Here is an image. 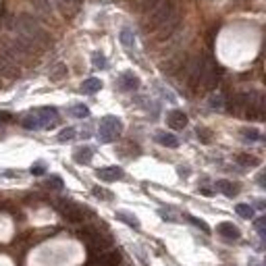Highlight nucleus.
<instances>
[{
    "mask_svg": "<svg viewBox=\"0 0 266 266\" xmlns=\"http://www.w3.org/2000/svg\"><path fill=\"white\" fill-rule=\"evenodd\" d=\"M96 175H98L100 181L113 183V181H119V179H123V171L119 167H104V169H98Z\"/></svg>",
    "mask_w": 266,
    "mask_h": 266,
    "instance_id": "obj_9",
    "label": "nucleus"
},
{
    "mask_svg": "<svg viewBox=\"0 0 266 266\" xmlns=\"http://www.w3.org/2000/svg\"><path fill=\"white\" fill-rule=\"evenodd\" d=\"M21 125L25 129H29V131H38V129H42V125H40V121H38V116L34 114V113H29V114H25L21 119Z\"/></svg>",
    "mask_w": 266,
    "mask_h": 266,
    "instance_id": "obj_18",
    "label": "nucleus"
},
{
    "mask_svg": "<svg viewBox=\"0 0 266 266\" xmlns=\"http://www.w3.org/2000/svg\"><path fill=\"white\" fill-rule=\"evenodd\" d=\"M92 156H94V150L88 146H83V148H77V150L73 152V158L75 162H79V164H88L92 160Z\"/></svg>",
    "mask_w": 266,
    "mask_h": 266,
    "instance_id": "obj_16",
    "label": "nucleus"
},
{
    "mask_svg": "<svg viewBox=\"0 0 266 266\" xmlns=\"http://www.w3.org/2000/svg\"><path fill=\"white\" fill-rule=\"evenodd\" d=\"M52 2L57 4L65 15H75L77 9H79V4H81V0H52Z\"/></svg>",
    "mask_w": 266,
    "mask_h": 266,
    "instance_id": "obj_15",
    "label": "nucleus"
},
{
    "mask_svg": "<svg viewBox=\"0 0 266 266\" xmlns=\"http://www.w3.org/2000/svg\"><path fill=\"white\" fill-rule=\"evenodd\" d=\"M216 231L221 233V235L227 239V241H235V239H239L241 237V233H239V229L233 223H221L216 227Z\"/></svg>",
    "mask_w": 266,
    "mask_h": 266,
    "instance_id": "obj_10",
    "label": "nucleus"
},
{
    "mask_svg": "<svg viewBox=\"0 0 266 266\" xmlns=\"http://www.w3.org/2000/svg\"><path fill=\"white\" fill-rule=\"evenodd\" d=\"M34 9L40 15H44V17H50L52 4H50V0H34Z\"/></svg>",
    "mask_w": 266,
    "mask_h": 266,
    "instance_id": "obj_20",
    "label": "nucleus"
},
{
    "mask_svg": "<svg viewBox=\"0 0 266 266\" xmlns=\"http://www.w3.org/2000/svg\"><path fill=\"white\" fill-rule=\"evenodd\" d=\"M225 96L223 94H212L210 96V108H214V111H225Z\"/></svg>",
    "mask_w": 266,
    "mask_h": 266,
    "instance_id": "obj_23",
    "label": "nucleus"
},
{
    "mask_svg": "<svg viewBox=\"0 0 266 266\" xmlns=\"http://www.w3.org/2000/svg\"><path fill=\"white\" fill-rule=\"evenodd\" d=\"M0 85H2V83H0Z\"/></svg>",
    "mask_w": 266,
    "mask_h": 266,
    "instance_id": "obj_39",
    "label": "nucleus"
},
{
    "mask_svg": "<svg viewBox=\"0 0 266 266\" xmlns=\"http://www.w3.org/2000/svg\"><path fill=\"white\" fill-rule=\"evenodd\" d=\"M156 142L164 148H179V137L173 135V133H167V131H158L156 133Z\"/></svg>",
    "mask_w": 266,
    "mask_h": 266,
    "instance_id": "obj_13",
    "label": "nucleus"
},
{
    "mask_svg": "<svg viewBox=\"0 0 266 266\" xmlns=\"http://www.w3.org/2000/svg\"><path fill=\"white\" fill-rule=\"evenodd\" d=\"M158 214L164 218V221H171V223H177V216L173 214V212H171V210H164V208H160L158 210Z\"/></svg>",
    "mask_w": 266,
    "mask_h": 266,
    "instance_id": "obj_33",
    "label": "nucleus"
},
{
    "mask_svg": "<svg viewBox=\"0 0 266 266\" xmlns=\"http://www.w3.org/2000/svg\"><path fill=\"white\" fill-rule=\"evenodd\" d=\"M235 212H237L241 218H247V221H249V218L254 216V208L249 206V204H237V206H235Z\"/></svg>",
    "mask_w": 266,
    "mask_h": 266,
    "instance_id": "obj_25",
    "label": "nucleus"
},
{
    "mask_svg": "<svg viewBox=\"0 0 266 266\" xmlns=\"http://www.w3.org/2000/svg\"><path fill=\"white\" fill-rule=\"evenodd\" d=\"M81 90H83V94H96V92L102 90V81H100L98 77H90V79L83 81Z\"/></svg>",
    "mask_w": 266,
    "mask_h": 266,
    "instance_id": "obj_17",
    "label": "nucleus"
},
{
    "mask_svg": "<svg viewBox=\"0 0 266 266\" xmlns=\"http://www.w3.org/2000/svg\"><path fill=\"white\" fill-rule=\"evenodd\" d=\"M94 67H96V69H106V67H108L104 54H98V52L94 54Z\"/></svg>",
    "mask_w": 266,
    "mask_h": 266,
    "instance_id": "obj_29",
    "label": "nucleus"
},
{
    "mask_svg": "<svg viewBox=\"0 0 266 266\" xmlns=\"http://www.w3.org/2000/svg\"><path fill=\"white\" fill-rule=\"evenodd\" d=\"M71 114L77 116V119H85V116L90 114V108L83 106V104H75V106L71 108Z\"/></svg>",
    "mask_w": 266,
    "mask_h": 266,
    "instance_id": "obj_26",
    "label": "nucleus"
},
{
    "mask_svg": "<svg viewBox=\"0 0 266 266\" xmlns=\"http://www.w3.org/2000/svg\"><path fill=\"white\" fill-rule=\"evenodd\" d=\"M237 162L241 167H258L260 164V160L256 156H249V154H237Z\"/></svg>",
    "mask_w": 266,
    "mask_h": 266,
    "instance_id": "obj_22",
    "label": "nucleus"
},
{
    "mask_svg": "<svg viewBox=\"0 0 266 266\" xmlns=\"http://www.w3.org/2000/svg\"><path fill=\"white\" fill-rule=\"evenodd\" d=\"M65 77H67V67L65 65H57L50 71V79L52 81H60V79H65Z\"/></svg>",
    "mask_w": 266,
    "mask_h": 266,
    "instance_id": "obj_24",
    "label": "nucleus"
},
{
    "mask_svg": "<svg viewBox=\"0 0 266 266\" xmlns=\"http://www.w3.org/2000/svg\"><path fill=\"white\" fill-rule=\"evenodd\" d=\"M44 171H46V167H44L42 162H38V164L31 167V175H44Z\"/></svg>",
    "mask_w": 266,
    "mask_h": 266,
    "instance_id": "obj_35",
    "label": "nucleus"
},
{
    "mask_svg": "<svg viewBox=\"0 0 266 266\" xmlns=\"http://www.w3.org/2000/svg\"><path fill=\"white\" fill-rule=\"evenodd\" d=\"M11 121H13V114L11 113L0 111V123H11Z\"/></svg>",
    "mask_w": 266,
    "mask_h": 266,
    "instance_id": "obj_36",
    "label": "nucleus"
},
{
    "mask_svg": "<svg viewBox=\"0 0 266 266\" xmlns=\"http://www.w3.org/2000/svg\"><path fill=\"white\" fill-rule=\"evenodd\" d=\"M187 221H191L195 227H198L200 231H204V233H210V227L204 223V221H200V218H195V216H187Z\"/></svg>",
    "mask_w": 266,
    "mask_h": 266,
    "instance_id": "obj_30",
    "label": "nucleus"
},
{
    "mask_svg": "<svg viewBox=\"0 0 266 266\" xmlns=\"http://www.w3.org/2000/svg\"><path fill=\"white\" fill-rule=\"evenodd\" d=\"M46 185H48L50 190H62V179L60 177H50L48 181H46Z\"/></svg>",
    "mask_w": 266,
    "mask_h": 266,
    "instance_id": "obj_31",
    "label": "nucleus"
},
{
    "mask_svg": "<svg viewBox=\"0 0 266 266\" xmlns=\"http://www.w3.org/2000/svg\"><path fill=\"white\" fill-rule=\"evenodd\" d=\"M146 27L156 31L158 40H169L181 23V11L175 0H146Z\"/></svg>",
    "mask_w": 266,
    "mask_h": 266,
    "instance_id": "obj_1",
    "label": "nucleus"
},
{
    "mask_svg": "<svg viewBox=\"0 0 266 266\" xmlns=\"http://www.w3.org/2000/svg\"><path fill=\"white\" fill-rule=\"evenodd\" d=\"M169 125L173 129H183L187 125V114L183 111H171L169 113Z\"/></svg>",
    "mask_w": 266,
    "mask_h": 266,
    "instance_id": "obj_14",
    "label": "nucleus"
},
{
    "mask_svg": "<svg viewBox=\"0 0 266 266\" xmlns=\"http://www.w3.org/2000/svg\"><path fill=\"white\" fill-rule=\"evenodd\" d=\"M90 266H119L121 264V252L119 249H104L98 254H90Z\"/></svg>",
    "mask_w": 266,
    "mask_h": 266,
    "instance_id": "obj_6",
    "label": "nucleus"
},
{
    "mask_svg": "<svg viewBox=\"0 0 266 266\" xmlns=\"http://www.w3.org/2000/svg\"><path fill=\"white\" fill-rule=\"evenodd\" d=\"M121 44H123L127 50H131L133 46H135V36H133V31H131V29L125 27V29L121 31Z\"/></svg>",
    "mask_w": 266,
    "mask_h": 266,
    "instance_id": "obj_21",
    "label": "nucleus"
},
{
    "mask_svg": "<svg viewBox=\"0 0 266 266\" xmlns=\"http://www.w3.org/2000/svg\"><path fill=\"white\" fill-rule=\"evenodd\" d=\"M249 266H262V262H258V260H252V262H249Z\"/></svg>",
    "mask_w": 266,
    "mask_h": 266,
    "instance_id": "obj_38",
    "label": "nucleus"
},
{
    "mask_svg": "<svg viewBox=\"0 0 266 266\" xmlns=\"http://www.w3.org/2000/svg\"><path fill=\"white\" fill-rule=\"evenodd\" d=\"M94 195H96V198H104V200H111L113 198L111 193L104 191V190H100V187H94Z\"/></svg>",
    "mask_w": 266,
    "mask_h": 266,
    "instance_id": "obj_34",
    "label": "nucleus"
},
{
    "mask_svg": "<svg viewBox=\"0 0 266 266\" xmlns=\"http://www.w3.org/2000/svg\"><path fill=\"white\" fill-rule=\"evenodd\" d=\"M34 114L38 116V121H40V125H42V129H50V127H54V125L58 123L57 108H50V106L38 108V111H34Z\"/></svg>",
    "mask_w": 266,
    "mask_h": 266,
    "instance_id": "obj_7",
    "label": "nucleus"
},
{
    "mask_svg": "<svg viewBox=\"0 0 266 266\" xmlns=\"http://www.w3.org/2000/svg\"><path fill=\"white\" fill-rule=\"evenodd\" d=\"M0 75L6 77V79H15V77H19V67L17 62L11 60L6 54L0 52Z\"/></svg>",
    "mask_w": 266,
    "mask_h": 266,
    "instance_id": "obj_8",
    "label": "nucleus"
},
{
    "mask_svg": "<svg viewBox=\"0 0 266 266\" xmlns=\"http://www.w3.org/2000/svg\"><path fill=\"white\" fill-rule=\"evenodd\" d=\"M57 210L67 218L69 223H83L85 208H81L79 204H75L73 200H58L57 202Z\"/></svg>",
    "mask_w": 266,
    "mask_h": 266,
    "instance_id": "obj_5",
    "label": "nucleus"
},
{
    "mask_svg": "<svg viewBox=\"0 0 266 266\" xmlns=\"http://www.w3.org/2000/svg\"><path fill=\"white\" fill-rule=\"evenodd\" d=\"M256 231L260 233V237H266V218L264 216H260L256 221Z\"/></svg>",
    "mask_w": 266,
    "mask_h": 266,
    "instance_id": "obj_32",
    "label": "nucleus"
},
{
    "mask_svg": "<svg viewBox=\"0 0 266 266\" xmlns=\"http://www.w3.org/2000/svg\"><path fill=\"white\" fill-rule=\"evenodd\" d=\"M119 88L125 90V92H133V90H137L139 88V79H137V75H133V73H123L119 77Z\"/></svg>",
    "mask_w": 266,
    "mask_h": 266,
    "instance_id": "obj_11",
    "label": "nucleus"
},
{
    "mask_svg": "<svg viewBox=\"0 0 266 266\" xmlns=\"http://www.w3.org/2000/svg\"><path fill=\"white\" fill-rule=\"evenodd\" d=\"M9 31H13L15 38H21L27 44H31L34 48H46L50 44L48 34L44 31V27L38 23L31 15H19V17H11L6 23Z\"/></svg>",
    "mask_w": 266,
    "mask_h": 266,
    "instance_id": "obj_2",
    "label": "nucleus"
},
{
    "mask_svg": "<svg viewBox=\"0 0 266 266\" xmlns=\"http://www.w3.org/2000/svg\"><path fill=\"white\" fill-rule=\"evenodd\" d=\"M121 131H123L121 119H116V116L108 114V116H104V119L100 121L98 137H100V142H102V144H111V142H114V139L121 135Z\"/></svg>",
    "mask_w": 266,
    "mask_h": 266,
    "instance_id": "obj_4",
    "label": "nucleus"
},
{
    "mask_svg": "<svg viewBox=\"0 0 266 266\" xmlns=\"http://www.w3.org/2000/svg\"><path fill=\"white\" fill-rule=\"evenodd\" d=\"M216 190L225 193L227 198H235L239 193V185H235L233 181H227V179H221V181H216Z\"/></svg>",
    "mask_w": 266,
    "mask_h": 266,
    "instance_id": "obj_12",
    "label": "nucleus"
},
{
    "mask_svg": "<svg viewBox=\"0 0 266 266\" xmlns=\"http://www.w3.org/2000/svg\"><path fill=\"white\" fill-rule=\"evenodd\" d=\"M241 135H244V139H247V142H258L262 135H260V131H256V129H241Z\"/></svg>",
    "mask_w": 266,
    "mask_h": 266,
    "instance_id": "obj_27",
    "label": "nucleus"
},
{
    "mask_svg": "<svg viewBox=\"0 0 266 266\" xmlns=\"http://www.w3.org/2000/svg\"><path fill=\"white\" fill-rule=\"evenodd\" d=\"M116 218H119V221H123L125 225L133 227V229H139V221H137L135 214H129V212H125V210H119V212H116Z\"/></svg>",
    "mask_w": 266,
    "mask_h": 266,
    "instance_id": "obj_19",
    "label": "nucleus"
},
{
    "mask_svg": "<svg viewBox=\"0 0 266 266\" xmlns=\"http://www.w3.org/2000/svg\"><path fill=\"white\" fill-rule=\"evenodd\" d=\"M198 135L202 137V142H206V144H210V133H208L206 129H198Z\"/></svg>",
    "mask_w": 266,
    "mask_h": 266,
    "instance_id": "obj_37",
    "label": "nucleus"
},
{
    "mask_svg": "<svg viewBox=\"0 0 266 266\" xmlns=\"http://www.w3.org/2000/svg\"><path fill=\"white\" fill-rule=\"evenodd\" d=\"M75 137V129L73 127H67V129H62L58 133V142H69V139H73Z\"/></svg>",
    "mask_w": 266,
    "mask_h": 266,
    "instance_id": "obj_28",
    "label": "nucleus"
},
{
    "mask_svg": "<svg viewBox=\"0 0 266 266\" xmlns=\"http://www.w3.org/2000/svg\"><path fill=\"white\" fill-rule=\"evenodd\" d=\"M77 237H79L85 246H88V252L90 254H98V252H104L113 246V239L108 235H102L98 229L94 227H83V229L77 231Z\"/></svg>",
    "mask_w": 266,
    "mask_h": 266,
    "instance_id": "obj_3",
    "label": "nucleus"
}]
</instances>
